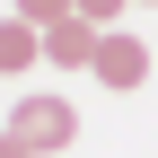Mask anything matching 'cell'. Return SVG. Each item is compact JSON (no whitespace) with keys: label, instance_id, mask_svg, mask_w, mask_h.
<instances>
[{"label":"cell","instance_id":"cell-1","mask_svg":"<svg viewBox=\"0 0 158 158\" xmlns=\"http://www.w3.org/2000/svg\"><path fill=\"white\" fill-rule=\"evenodd\" d=\"M9 132L18 149H35V158H53V149H70L79 141V114H70V97H53V88H18L9 97Z\"/></svg>","mask_w":158,"mask_h":158},{"label":"cell","instance_id":"cell-2","mask_svg":"<svg viewBox=\"0 0 158 158\" xmlns=\"http://www.w3.org/2000/svg\"><path fill=\"white\" fill-rule=\"evenodd\" d=\"M88 79L132 97V88L149 79V44H141V35H123V27H106V35H97V62H88Z\"/></svg>","mask_w":158,"mask_h":158},{"label":"cell","instance_id":"cell-3","mask_svg":"<svg viewBox=\"0 0 158 158\" xmlns=\"http://www.w3.org/2000/svg\"><path fill=\"white\" fill-rule=\"evenodd\" d=\"M97 35H106V27H88V18H53V27H44V62L53 70H88L97 62Z\"/></svg>","mask_w":158,"mask_h":158},{"label":"cell","instance_id":"cell-4","mask_svg":"<svg viewBox=\"0 0 158 158\" xmlns=\"http://www.w3.org/2000/svg\"><path fill=\"white\" fill-rule=\"evenodd\" d=\"M44 62V27H27V18H0V79L35 70Z\"/></svg>","mask_w":158,"mask_h":158},{"label":"cell","instance_id":"cell-5","mask_svg":"<svg viewBox=\"0 0 158 158\" xmlns=\"http://www.w3.org/2000/svg\"><path fill=\"white\" fill-rule=\"evenodd\" d=\"M70 9H79V0H18L9 18H27V27H53V18H70Z\"/></svg>","mask_w":158,"mask_h":158},{"label":"cell","instance_id":"cell-6","mask_svg":"<svg viewBox=\"0 0 158 158\" xmlns=\"http://www.w3.org/2000/svg\"><path fill=\"white\" fill-rule=\"evenodd\" d=\"M123 9H132V0H79L70 18H88V27H106V18H123Z\"/></svg>","mask_w":158,"mask_h":158},{"label":"cell","instance_id":"cell-7","mask_svg":"<svg viewBox=\"0 0 158 158\" xmlns=\"http://www.w3.org/2000/svg\"><path fill=\"white\" fill-rule=\"evenodd\" d=\"M0 158H35V149H18V141H9V132H0Z\"/></svg>","mask_w":158,"mask_h":158},{"label":"cell","instance_id":"cell-8","mask_svg":"<svg viewBox=\"0 0 158 158\" xmlns=\"http://www.w3.org/2000/svg\"><path fill=\"white\" fill-rule=\"evenodd\" d=\"M149 9H158V0H149Z\"/></svg>","mask_w":158,"mask_h":158}]
</instances>
